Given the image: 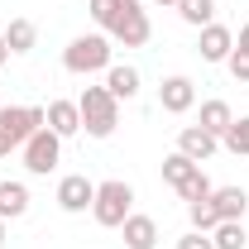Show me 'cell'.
I'll use <instances>...</instances> for the list:
<instances>
[{
	"mask_svg": "<svg viewBox=\"0 0 249 249\" xmlns=\"http://www.w3.org/2000/svg\"><path fill=\"white\" fill-rule=\"evenodd\" d=\"M115 58V43L110 34H77L67 48H62V67L77 72V77H91V72H106Z\"/></svg>",
	"mask_w": 249,
	"mask_h": 249,
	"instance_id": "obj_1",
	"label": "cell"
},
{
	"mask_svg": "<svg viewBox=\"0 0 249 249\" xmlns=\"http://www.w3.org/2000/svg\"><path fill=\"white\" fill-rule=\"evenodd\" d=\"M77 110H82V129L91 139H110L115 124H120V101L106 91V87H87L77 96Z\"/></svg>",
	"mask_w": 249,
	"mask_h": 249,
	"instance_id": "obj_2",
	"label": "cell"
},
{
	"mask_svg": "<svg viewBox=\"0 0 249 249\" xmlns=\"http://www.w3.org/2000/svg\"><path fill=\"white\" fill-rule=\"evenodd\" d=\"M129 211H134V187H129V182H120V178H110V182H96V201H91L96 225H106V230H120Z\"/></svg>",
	"mask_w": 249,
	"mask_h": 249,
	"instance_id": "obj_3",
	"label": "cell"
},
{
	"mask_svg": "<svg viewBox=\"0 0 249 249\" xmlns=\"http://www.w3.org/2000/svg\"><path fill=\"white\" fill-rule=\"evenodd\" d=\"M110 43H120V48H144L149 38H154V24H149V10H139V0H124L120 15H115V24H110Z\"/></svg>",
	"mask_w": 249,
	"mask_h": 249,
	"instance_id": "obj_4",
	"label": "cell"
},
{
	"mask_svg": "<svg viewBox=\"0 0 249 249\" xmlns=\"http://www.w3.org/2000/svg\"><path fill=\"white\" fill-rule=\"evenodd\" d=\"M19 149H24V168H29L34 178H48V173H53V168L62 163V139L53 134V129H48V124H43L34 139H24Z\"/></svg>",
	"mask_w": 249,
	"mask_h": 249,
	"instance_id": "obj_5",
	"label": "cell"
},
{
	"mask_svg": "<svg viewBox=\"0 0 249 249\" xmlns=\"http://www.w3.org/2000/svg\"><path fill=\"white\" fill-rule=\"evenodd\" d=\"M43 106H0V129H5V139L19 149L24 139H34L38 129H43Z\"/></svg>",
	"mask_w": 249,
	"mask_h": 249,
	"instance_id": "obj_6",
	"label": "cell"
},
{
	"mask_svg": "<svg viewBox=\"0 0 249 249\" xmlns=\"http://www.w3.org/2000/svg\"><path fill=\"white\" fill-rule=\"evenodd\" d=\"M96 201V182L87 178V173H67L58 182V206L67 211V216H82V211H91Z\"/></svg>",
	"mask_w": 249,
	"mask_h": 249,
	"instance_id": "obj_7",
	"label": "cell"
},
{
	"mask_svg": "<svg viewBox=\"0 0 249 249\" xmlns=\"http://www.w3.org/2000/svg\"><path fill=\"white\" fill-rule=\"evenodd\" d=\"M158 106H163L168 115H187V110L196 106V82L182 77V72H178V77H163V82H158Z\"/></svg>",
	"mask_w": 249,
	"mask_h": 249,
	"instance_id": "obj_8",
	"label": "cell"
},
{
	"mask_svg": "<svg viewBox=\"0 0 249 249\" xmlns=\"http://www.w3.org/2000/svg\"><path fill=\"white\" fill-rule=\"evenodd\" d=\"M220 139L216 134H206L201 124H187V129H178V154H187L192 163H206V158H216Z\"/></svg>",
	"mask_w": 249,
	"mask_h": 249,
	"instance_id": "obj_9",
	"label": "cell"
},
{
	"mask_svg": "<svg viewBox=\"0 0 249 249\" xmlns=\"http://www.w3.org/2000/svg\"><path fill=\"white\" fill-rule=\"evenodd\" d=\"M48 129L58 134V139H72V134H82V110H77V101H48Z\"/></svg>",
	"mask_w": 249,
	"mask_h": 249,
	"instance_id": "obj_10",
	"label": "cell"
},
{
	"mask_svg": "<svg viewBox=\"0 0 249 249\" xmlns=\"http://www.w3.org/2000/svg\"><path fill=\"white\" fill-rule=\"evenodd\" d=\"M196 53H201V62H225L230 53H235V34L225 29V24H206V29H201V43H196Z\"/></svg>",
	"mask_w": 249,
	"mask_h": 249,
	"instance_id": "obj_11",
	"label": "cell"
},
{
	"mask_svg": "<svg viewBox=\"0 0 249 249\" xmlns=\"http://www.w3.org/2000/svg\"><path fill=\"white\" fill-rule=\"evenodd\" d=\"M120 235H124V249H154V245H158V220L129 211L124 225H120Z\"/></svg>",
	"mask_w": 249,
	"mask_h": 249,
	"instance_id": "obj_12",
	"label": "cell"
},
{
	"mask_svg": "<svg viewBox=\"0 0 249 249\" xmlns=\"http://www.w3.org/2000/svg\"><path fill=\"white\" fill-rule=\"evenodd\" d=\"M0 38H5L10 58H24V53H34V43H38V24H34V19H10Z\"/></svg>",
	"mask_w": 249,
	"mask_h": 249,
	"instance_id": "obj_13",
	"label": "cell"
},
{
	"mask_svg": "<svg viewBox=\"0 0 249 249\" xmlns=\"http://www.w3.org/2000/svg\"><path fill=\"white\" fill-rule=\"evenodd\" d=\"M106 91L115 96V101H134L139 96V72L129 62H110L106 67Z\"/></svg>",
	"mask_w": 249,
	"mask_h": 249,
	"instance_id": "obj_14",
	"label": "cell"
},
{
	"mask_svg": "<svg viewBox=\"0 0 249 249\" xmlns=\"http://www.w3.org/2000/svg\"><path fill=\"white\" fill-rule=\"evenodd\" d=\"M211 206H216L220 220H245L249 192H245V187H216V192H211Z\"/></svg>",
	"mask_w": 249,
	"mask_h": 249,
	"instance_id": "obj_15",
	"label": "cell"
},
{
	"mask_svg": "<svg viewBox=\"0 0 249 249\" xmlns=\"http://www.w3.org/2000/svg\"><path fill=\"white\" fill-rule=\"evenodd\" d=\"M19 216H29V187L24 182H0V220H19Z\"/></svg>",
	"mask_w": 249,
	"mask_h": 249,
	"instance_id": "obj_16",
	"label": "cell"
},
{
	"mask_svg": "<svg viewBox=\"0 0 249 249\" xmlns=\"http://www.w3.org/2000/svg\"><path fill=\"white\" fill-rule=\"evenodd\" d=\"M230 120H235V110H230V106H225V101H201V129H206V134H225V129H230Z\"/></svg>",
	"mask_w": 249,
	"mask_h": 249,
	"instance_id": "obj_17",
	"label": "cell"
},
{
	"mask_svg": "<svg viewBox=\"0 0 249 249\" xmlns=\"http://www.w3.org/2000/svg\"><path fill=\"white\" fill-rule=\"evenodd\" d=\"M178 15L192 29H206V24H216V0H178Z\"/></svg>",
	"mask_w": 249,
	"mask_h": 249,
	"instance_id": "obj_18",
	"label": "cell"
},
{
	"mask_svg": "<svg viewBox=\"0 0 249 249\" xmlns=\"http://www.w3.org/2000/svg\"><path fill=\"white\" fill-rule=\"evenodd\" d=\"M196 168H201V163H192V158H187V154H178V149H173V154L163 158V182H168V187H173V192H178V187H182L187 178L196 173Z\"/></svg>",
	"mask_w": 249,
	"mask_h": 249,
	"instance_id": "obj_19",
	"label": "cell"
},
{
	"mask_svg": "<svg viewBox=\"0 0 249 249\" xmlns=\"http://www.w3.org/2000/svg\"><path fill=\"white\" fill-rule=\"evenodd\" d=\"M211 240H216V249H245L249 230H245V220H220L216 230H211Z\"/></svg>",
	"mask_w": 249,
	"mask_h": 249,
	"instance_id": "obj_20",
	"label": "cell"
},
{
	"mask_svg": "<svg viewBox=\"0 0 249 249\" xmlns=\"http://www.w3.org/2000/svg\"><path fill=\"white\" fill-rule=\"evenodd\" d=\"M220 144H225V149H230L235 158H249V115L230 120V129L220 134Z\"/></svg>",
	"mask_w": 249,
	"mask_h": 249,
	"instance_id": "obj_21",
	"label": "cell"
},
{
	"mask_svg": "<svg viewBox=\"0 0 249 249\" xmlns=\"http://www.w3.org/2000/svg\"><path fill=\"white\" fill-rule=\"evenodd\" d=\"M187 220H192V230H206V235H211V230L220 225L216 206H211V196H206V201H187Z\"/></svg>",
	"mask_w": 249,
	"mask_h": 249,
	"instance_id": "obj_22",
	"label": "cell"
},
{
	"mask_svg": "<svg viewBox=\"0 0 249 249\" xmlns=\"http://www.w3.org/2000/svg\"><path fill=\"white\" fill-rule=\"evenodd\" d=\"M211 192H216V187H211V178H206L201 168H196V173H192V178H187V182L178 187V196H182V201H206Z\"/></svg>",
	"mask_w": 249,
	"mask_h": 249,
	"instance_id": "obj_23",
	"label": "cell"
},
{
	"mask_svg": "<svg viewBox=\"0 0 249 249\" xmlns=\"http://www.w3.org/2000/svg\"><path fill=\"white\" fill-rule=\"evenodd\" d=\"M120 5H124V0H91V19L101 24V34H106L110 24H115V15H120Z\"/></svg>",
	"mask_w": 249,
	"mask_h": 249,
	"instance_id": "obj_24",
	"label": "cell"
},
{
	"mask_svg": "<svg viewBox=\"0 0 249 249\" xmlns=\"http://www.w3.org/2000/svg\"><path fill=\"white\" fill-rule=\"evenodd\" d=\"M225 67H230V77H235V82H249V53H240V48H235V53L225 58Z\"/></svg>",
	"mask_w": 249,
	"mask_h": 249,
	"instance_id": "obj_25",
	"label": "cell"
},
{
	"mask_svg": "<svg viewBox=\"0 0 249 249\" xmlns=\"http://www.w3.org/2000/svg\"><path fill=\"white\" fill-rule=\"evenodd\" d=\"M178 249H216V240H211L206 230H187L182 240H178Z\"/></svg>",
	"mask_w": 249,
	"mask_h": 249,
	"instance_id": "obj_26",
	"label": "cell"
},
{
	"mask_svg": "<svg viewBox=\"0 0 249 249\" xmlns=\"http://www.w3.org/2000/svg\"><path fill=\"white\" fill-rule=\"evenodd\" d=\"M235 48H240V53H249V24H240V34H235Z\"/></svg>",
	"mask_w": 249,
	"mask_h": 249,
	"instance_id": "obj_27",
	"label": "cell"
},
{
	"mask_svg": "<svg viewBox=\"0 0 249 249\" xmlns=\"http://www.w3.org/2000/svg\"><path fill=\"white\" fill-rule=\"evenodd\" d=\"M10 149H15V144H10V139H5V129H0V158L10 154Z\"/></svg>",
	"mask_w": 249,
	"mask_h": 249,
	"instance_id": "obj_28",
	"label": "cell"
},
{
	"mask_svg": "<svg viewBox=\"0 0 249 249\" xmlns=\"http://www.w3.org/2000/svg\"><path fill=\"white\" fill-rule=\"evenodd\" d=\"M5 62H10V48H5V38H0V67H5Z\"/></svg>",
	"mask_w": 249,
	"mask_h": 249,
	"instance_id": "obj_29",
	"label": "cell"
},
{
	"mask_svg": "<svg viewBox=\"0 0 249 249\" xmlns=\"http://www.w3.org/2000/svg\"><path fill=\"white\" fill-rule=\"evenodd\" d=\"M154 5H173V10H178V0H154Z\"/></svg>",
	"mask_w": 249,
	"mask_h": 249,
	"instance_id": "obj_30",
	"label": "cell"
},
{
	"mask_svg": "<svg viewBox=\"0 0 249 249\" xmlns=\"http://www.w3.org/2000/svg\"><path fill=\"white\" fill-rule=\"evenodd\" d=\"M0 245H5V220H0Z\"/></svg>",
	"mask_w": 249,
	"mask_h": 249,
	"instance_id": "obj_31",
	"label": "cell"
}]
</instances>
